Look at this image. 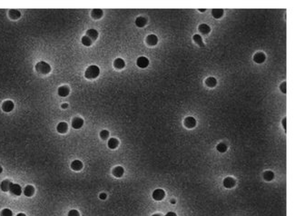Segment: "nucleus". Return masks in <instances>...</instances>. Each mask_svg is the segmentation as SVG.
Returning <instances> with one entry per match:
<instances>
[{
	"label": "nucleus",
	"instance_id": "obj_1",
	"mask_svg": "<svg viewBox=\"0 0 295 216\" xmlns=\"http://www.w3.org/2000/svg\"><path fill=\"white\" fill-rule=\"evenodd\" d=\"M99 74H100V69L97 66H90L86 69L85 76L88 79H95L98 76Z\"/></svg>",
	"mask_w": 295,
	"mask_h": 216
},
{
	"label": "nucleus",
	"instance_id": "obj_2",
	"mask_svg": "<svg viewBox=\"0 0 295 216\" xmlns=\"http://www.w3.org/2000/svg\"><path fill=\"white\" fill-rule=\"evenodd\" d=\"M36 70L40 74L47 75L51 72V66H49V64H47L44 61H41L36 65Z\"/></svg>",
	"mask_w": 295,
	"mask_h": 216
},
{
	"label": "nucleus",
	"instance_id": "obj_3",
	"mask_svg": "<svg viewBox=\"0 0 295 216\" xmlns=\"http://www.w3.org/2000/svg\"><path fill=\"white\" fill-rule=\"evenodd\" d=\"M9 192H10L11 193H13V194L16 195V196H19V195H21V193H22V188H21V186H20L19 184H17V183H12V184L10 185Z\"/></svg>",
	"mask_w": 295,
	"mask_h": 216
},
{
	"label": "nucleus",
	"instance_id": "obj_4",
	"mask_svg": "<svg viewBox=\"0 0 295 216\" xmlns=\"http://www.w3.org/2000/svg\"><path fill=\"white\" fill-rule=\"evenodd\" d=\"M165 196V193L163 189H156L153 193V198L155 201H162Z\"/></svg>",
	"mask_w": 295,
	"mask_h": 216
},
{
	"label": "nucleus",
	"instance_id": "obj_5",
	"mask_svg": "<svg viewBox=\"0 0 295 216\" xmlns=\"http://www.w3.org/2000/svg\"><path fill=\"white\" fill-rule=\"evenodd\" d=\"M14 107H15V104H14V103H13L12 101H10V100H6V101H5V102L3 103V104H2V109H3V111H4V112H5V113H9V112H11V111L14 109Z\"/></svg>",
	"mask_w": 295,
	"mask_h": 216
},
{
	"label": "nucleus",
	"instance_id": "obj_6",
	"mask_svg": "<svg viewBox=\"0 0 295 216\" xmlns=\"http://www.w3.org/2000/svg\"><path fill=\"white\" fill-rule=\"evenodd\" d=\"M136 64H137V66H138L139 67H141V68H146V67H147L148 65H149V60H148L146 56H140V57L137 59Z\"/></svg>",
	"mask_w": 295,
	"mask_h": 216
},
{
	"label": "nucleus",
	"instance_id": "obj_7",
	"mask_svg": "<svg viewBox=\"0 0 295 216\" xmlns=\"http://www.w3.org/2000/svg\"><path fill=\"white\" fill-rule=\"evenodd\" d=\"M184 126L187 128H194L196 126V120L192 116L186 117L185 120H184Z\"/></svg>",
	"mask_w": 295,
	"mask_h": 216
},
{
	"label": "nucleus",
	"instance_id": "obj_8",
	"mask_svg": "<svg viewBox=\"0 0 295 216\" xmlns=\"http://www.w3.org/2000/svg\"><path fill=\"white\" fill-rule=\"evenodd\" d=\"M84 125V120L80 117H76L73 121H72V127L75 129H79L83 126Z\"/></svg>",
	"mask_w": 295,
	"mask_h": 216
},
{
	"label": "nucleus",
	"instance_id": "obj_9",
	"mask_svg": "<svg viewBox=\"0 0 295 216\" xmlns=\"http://www.w3.org/2000/svg\"><path fill=\"white\" fill-rule=\"evenodd\" d=\"M223 185L225 188H228V189L233 188L235 185V180L233 177H226L223 180Z\"/></svg>",
	"mask_w": 295,
	"mask_h": 216
},
{
	"label": "nucleus",
	"instance_id": "obj_10",
	"mask_svg": "<svg viewBox=\"0 0 295 216\" xmlns=\"http://www.w3.org/2000/svg\"><path fill=\"white\" fill-rule=\"evenodd\" d=\"M265 55L263 54V53H257V54H255L254 55V56H253V60H254V62H256L257 64H262V63H263L264 61H265Z\"/></svg>",
	"mask_w": 295,
	"mask_h": 216
},
{
	"label": "nucleus",
	"instance_id": "obj_11",
	"mask_svg": "<svg viewBox=\"0 0 295 216\" xmlns=\"http://www.w3.org/2000/svg\"><path fill=\"white\" fill-rule=\"evenodd\" d=\"M69 93H70V89L66 86H63V87H60L58 88V94L62 97L67 96L69 94Z\"/></svg>",
	"mask_w": 295,
	"mask_h": 216
},
{
	"label": "nucleus",
	"instance_id": "obj_12",
	"mask_svg": "<svg viewBox=\"0 0 295 216\" xmlns=\"http://www.w3.org/2000/svg\"><path fill=\"white\" fill-rule=\"evenodd\" d=\"M86 37H88L92 41H95L97 37H98V32L96 30V29H89V30H87V32H86Z\"/></svg>",
	"mask_w": 295,
	"mask_h": 216
},
{
	"label": "nucleus",
	"instance_id": "obj_13",
	"mask_svg": "<svg viewBox=\"0 0 295 216\" xmlns=\"http://www.w3.org/2000/svg\"><path fill=\"white\" fill-rule=\"evenodd\" d=\"M71 168L74 171H80L83 168V163L79 160H75L71 164Z\"/></svg>",
	"mask_w": 295,
	"mask_h": 216
},
{
	"label": "nucleus",
	"instance_id": "obj_14",
	"mask_svg": "<svg viewBox=\"0 0 295 216\" xmlns=\"http://www.w3.org/2000/svg\"><path fill=\"white\" fill-rule=\"evenodd\" d=\"M35 193V188L32 185H26L24 189V194L26 197H31Z\"/></svg>",
	"mask_w": 295,
	"mask_h": 216
},
{
	"label": "nucleus",
	"instance_id": "obj_15",
	"mask_svg": "<svg viewBox=\"0 0 295 216\" xmlns=\"http://www.w3.org/2000/svg\"><path fill=\"white\" fill-rule=\"evenodd\" d=\"M67 129H68V126H67V124H66L65 122H61V123H59V124L57 125V126H56V130H57V132H58V133H66V132H67Z\"/></svg>",
	"mask_w": 295,
	"mask_h": 216
},
{
	"label": "nucleus",
	"instance_id": "obj_16",
	"mask_svg": "<svg viewBox=\"0 0 295 216\" xmlns=\"http://www.w3.org/2000/svg\"><path fill=\"white\" fill-rule=\"evenodd\" d=\"M12 184V182L9 181V180H4L1 184H0V187H1V190L3 192H8L9 189H10V185Z\"/></svg>",
	"mask_w": 295,
	"mask_h": 216
},
{
	"label": "nucleus",
	"instance_id": "obj_17",
	"mask_svg": "<svg viewBox=\"0 0 295 216\" xmlns=\"http://www.w3.org/2000/svg\"><path fill=\"white\" fill-rule=\"evenodd\" d=\"M114 66L117 69H122L125 66V63L122 58H116L114 62Z\"/></svg>",
	"mask_w": 295,
	"mask_h": 216
},
{
	"label": "nucleus",
	"instance_id": "obj_18",
	"mask_svg": "<svg viewBox=\"0 0 295 216\" xmlns=\"http://www.w3.org/2000/svg\"><path fill=\"white\" fill-rule=\"evenodd\" d=\"M146 42L149 45H155L158 43V38L155 35H149L146 38Z\"/></svg>",
	"mask_w": 295,
	"mask_h": 216
},
{
	"label": "nucleus",
	"instance_id": "obj_19",
	"mask_svg": "<svg viewBox=\"0 0 295 216\" xmlns=\"http://www.w3.org/2000/svg\"><path fill=\"white\" fill-rule=\"evenodd\" d=\"M125 173V170L122 166H116L114 170H113V174L115 176V177H122L123 174Z\"/></svg>",
	"mask_w": 295,
	"mask_h": 216
},
{
	"label": "nucleus",
	"instance_id": "obj_20",
	"mask_svg": "<svg viewBox=\"0 0 295 216\" xmlns=\"http://www.w3.org/2000/svg\"><path fill=\"white\" fill-rule=\"evenodd\" d=\"M146 23H147V20H146L145 17H143V16H139V17H137V18H136V20H135V25H136L138 27H145V26L146 25Z\"/></svg>",
	"mask_w": 295,
	"mask_h": 216
},
{
	"label": "nucleus",
	"instance_id": "obj_21",
	"mask_svg": "<svg viewBox=\"0 0 295 216\" xmlns=\"http://www.w3.org/2000/svg\"><path fill=\"white\" fill-rule=\"evenodd\" d=\"M9 16L12 19H17L21 16V13L16 9H11L9 11Z\"/></svg>",
	"mask_w": 295,
	"mask_h": 216
},
{
	"label": "nucleus",
	"instance_id": "obj_22",
	"mask_svg": "<svg viewBox=\"0 0 295 216\" xmlns=\"http://www.w3.org/2000/svg\"><path fill=\"white\" fill-rule=\"evenodd\" d=\"M118 144H119V142L115 138H111L108 141V147L110 149H115L118 146Z\"/></svg>",
	"mask_w": 295,
	"mask_h": 216
},
{
	"label": "nucleus",
	"instance_id": "obj_23",
	"mask_svg": "<svg viewBox=\"0 0 295 216\" xmlns=\"http://www.w3.org/2000/svg\"><path fill=\"white\" fill-rule=\"evenodd\" d=\"M212 15L214 18H220L223 15V9H212Z\"/></svg>",
	"mask_w": 295,
	"mask_h": 216
},
{
	"label": "nucleus",
	"instance_id": "obj_24",
	"mask_svg": "<svg viewBox=\"0 0 295 216\" xmlns=\"http://www.w3.org/2000/svg\"><path fill=\"white\" fill-rule=\"evenodd\" d=\"M199 31L202 34H208L211 31V28H210L209 26H207L205 24H202V25L199 26Z\"/></svg>",
	"mask_w": 295,
	"mask_h": 216
},
{
	"label": "nucleus",
	"instance_id": "obj_25",
	"mask_svg": "<svg viewBox=\"0 0 295 216\" xmlns=\"http://www.w3.org/2000/svg\"><path fill=\"white\" fill-rule=\"evenodd\" d=\"M206 86L209 87H214L217 84V81L214 77H208L205 81Z\"/></svg>",
	"mask_w": 295,
	"mask_h": 216
},
{
	"label": "nucleus",
	"instance_id": "obj_26",
	"mask_svg": "<svg viewBox=\"0 0 295 216\" xmlns=\"http://www.w3.org/2000/svg\"><path fill=\"white\" fill-rule=\"evenodd\" d=\"M103 16V11L101 9H94L92 11V16L96 19H99Z\"/></svg>",
	"mask_w": 295,
	"mask_h": 216
},
{
	"label": "nucleus",
	"instance_id": "obj_27",
	"mask_svg": "<svg viewBox=\"0 0 295 216\" xmlns=\"http://www.w3.org/2000/svg\"><path fill=\"white\" fill-rule=\"evenodd\" d=\"M263 178H264V180H266V181H272L273 178H274V173H272V171H267V172H265L264 173V174H263Z\"/></svg>",
	"mask_w": 295,
	"mask_h": 216
},
{
	"label": "nucleus",
	"instance_id": "obj_28",
	"mask_svg": "<svg viewBox=\"0 0 295 216\" xmlns=\"http://www.w3.org/2000/svg\"><path fill=\"white\" fill-rule=\"evenodd\" d=\"M194 40H195V42L197 44H199L201 47H204V46H205V45H204V44H203V42H202V37H201L200 35H195V36H194Z\"/></svg>",
	"mask_w": 295,
	"mask_h": 216
},
{
	"label": "nucleus",
	"instance_id": "obj_29",
	"mask_svg": "<svg viewBox=\"0 0 295 216\" xmlns=\"http://www.w3.org/2000/svg\"><path fill=\"white\" fill-rule=\"evenodd\" d=\"M92 43H93V41H92L88 37L85 36V37H82V44H83L84 45H86V46H90V45L92 44Z\"/></svg>",
	"mask_w": 295,
	"mask_h": 216
},
{
	"label": "nucleus",
	"instance_id": "obj_30",
	"mask_svg": "<svg viewBox=\"0 0 295 216\" xmlns=\"http://www.w3.org/2000/svg\"><path fill=\"white\" fill-rule=\"evenodd\" d=\"M217 151L218 152H220V153H225L226 151H227V146H226V144L225 143H219L218 145H217Z\"/></svg>",
	"mask_w": 295,
	"mask_h": 216
},
{
	"label": "nucleus",
	"instance_id": "obj_31",
	"mask_svg": "<svg viewBox=\"0 0 295 216\" xmlns=\"http://www.w3.org/2000/svg\"><path fill=\"white\" fill-rule=\"evenodd\" d=\"M100 137L103 140H106L109 137V132L107 130H102L101 133H100Z\"/></svg>",
	"mask_w": 295,
	"mask_h": 216
},
{
	"label": "nucleus",
	"instance_id": "obj_32",
	"mask_svg": "<svg viewBox=\"0 0 295 216\" xmlns=\"http://www.w3.org/2000/svg\"><path fill=\"white\" fill-rule=\"evenodd\" d=\"M0 215L13 216V213H12V211H11V210H9V209H4V210H2V212H1V214H0Z\"/></svg>",
	"mask_w": 295,
	"mask_h": 216
},
{
	"label": "nucleus",
	"instance_id": "obj_33",
	"mask_svg": "<svg viewBox=\"0 0 295 216\" xmlns=\"http://www.w3.org/2000/svg\"><path fill=\"white\" fill-rule=\"evenodd\" d=\"M68 216H80V214L77 210H71L68 213Z\"/></svg>",
	"mask_w": 295,
	"mask_h": 216
},
{
	"label": "nucleus",
	"instance_id": "obj_34",
	"mask_svg": "<svg viewBox=\"0 0 295 216\" xmlns=\"http://www.w3.org/2000/svg\"><path fill=\"white\" fill-rule=\"evenodd\" d=\"M280 88H281V90H282V92H283V94H286V82L283 83V84L281 85Z\"/></svg>",
	"mask_w": 295,
	"mask_h": 216
},
{
	"label": "nucleus",
	"instance_id": "obj_35",
	"mask_svg": "<svg viewBox=\"0 0 295 216\" xmlns=\"http://www.w3.org/2000/svg\"><path fill=\"white\" fill-rule=\"evenodd\" d=\"M106 197H107V195H106L105 193H101V194L99 195V198H100L101 200H105V199H106Z\"/></svg>",
	"mask_w": 295,
	"mask_h": 216
},
{
	"label": "nucleus",
	"instance_id": "obj_36",
	"mask_svg": "<svg viewBox=\"0 0 295 216\" xmlns=\"http://www.w3.org/2000/svg\"><path fill=\"white\" fill-rule=\"evenodd\" d=\"M165 216H177V215H176V214H175V213H173V212H170V213H168V214H165Z\"/></svg>",
	"mask_w": 295,
	"mask_h": 216
},
{
	"label": "nucleus",
	"instance_id": "obj_37",
	"mask_svg": "<svg viewBox=\"0 0 295 216\" xmlns=\"http://www.w3.org/2000/svg\"><path fill=\"white\" fill-rule=\"evenodd\" d=\"M61 107H62V108H64V109H66V108L68 107V104H63L61 105Z\"/></svg>",
	"mask_w": 295,
	"mask_h": 216
},
{
	"label": "nucleus",
	"instance_id": "obj_38",
	"mask_svg": "<svg viewBox=\"0 0 295 216\" xmlns=\"http://www.w3.org/2000/svg\"><path fill=\"white\" fill-rule=\"evenodd\" d=\"M283 125L284 126V129L286 130V118H284V119L283 120Z\"/></svg>",
	"mask_w": 295,
	"mask_h": 216
},
{
	"label": "nucleus",
	"instance_id": "obj_39",
	"mask_svg": "<svg viewBox=\"0 0 295 216\" xmlns=\"http://www.w3.org/2000/svg\"><path fill=\"white\" fill-rule=\"evenodd\" d=\"M175 203H176V202H175V200H171V204H175Z\"/></svg>",
	"mask_w": 295,
	"mask_h": 216
},
{
	"label": "nucleus",
	"instance_id": "obj_40",
	"mask_svg": "<svg viewBox=\"0 0 295 216\" xmlns=\"http://www.w3.org/2000/svg\"><path fill=\"white\" fill-rule=\"evenodd\" d=\"M16 216H26V215L25 214H22V213H21V214H18Z\"/></svg>",
	"mask_w": 295,
	"mask_h": 216
},
{
	"label": "nucleus",
	"instance_id": "obj_41",
	"mask_svg": "<svg viewBox=\"0 0 295 216\" xmlns=\"http://www.w3.org/2000/svg\"><path fill=\"white\" fill-rule=\"evenodd\" d=\"M2 172H3V168H2V167H1V165H0V173H2Z\"/></svg>",
	"mask_w": 295,
	"mask_h": 216
},
{
	"label": "nucleus",
	"instance_id": "obj_42",
	"mask_svg": "<svg viewBox=\"0 0 295 216\" xmlns=\"http://www.w3.org/2000/svg\"><path fill=\"white\" fill-rule=\"evenodd\" d=\"M199 11H201V12H203V11H205V9H199Z\"/></svg>",
	"mask_w": 295,
	"mask_h": 216
},
{
	"label": "nucleus",
	"instance_id": "obj_43",
	"mask_svg": "<svg viewBox=\"0 0 295 216\" xmlns=\"http://www.w3.org/2000/svg\"><path fill=\"white\" fill-rule=\"evenodd\" d=\"M153 216H161L160 214H153Z\"/></svg>",
	"mask_w": 295,
	"mask_h": 216
}]
</instances>
